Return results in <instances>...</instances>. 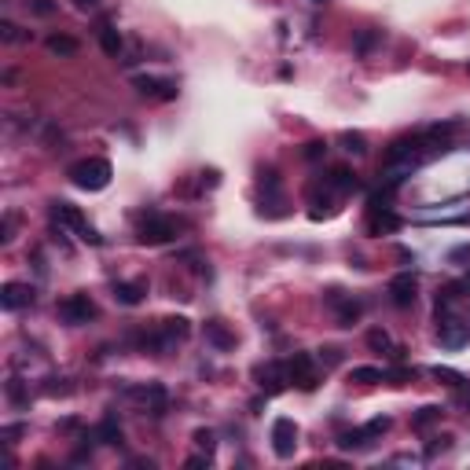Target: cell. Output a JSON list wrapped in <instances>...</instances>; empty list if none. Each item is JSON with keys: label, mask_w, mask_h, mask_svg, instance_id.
<instances>
[{"label": "cell", "mask_w": 470, "mask_h": 470, "mask_svg": "<svg viewBox=\"0 0 470 470\" xmlns=\"http://www.w3.org/2000/svg\"><path fill=\"white\" fill-rule=\"evenodd\" d=\"M77 48H81V44H77L74 37H67V34H52V37H48V52L59 56V59H74Z\"/></svg>", "instance_id": "4fadbf2b"}, {"label": "cell", "mask_w": 470, "mask_h": 470, "mask_svg": "<svg viewBox=\"0 0 470 470\" xmlns=\"http://www.w3.org/2000/svg\"><path fill=\"white\" fill-rule=\"evenodd\" d=\"M400 228V217H393L386 206H375V214H371V232H397Z\"/></svg>", "instance_id": "e0dca14e"}, {"label": "cell", "mask_w": 470, "mask_h": 470, "mask_svg": "<svg viewBox=\"0 0 470 470\" xmlns=\"http://www.w3.org/2000/svg\"><path fill=\"white\" fill-rule=\"evenodd\" d=\"M338 445H342V448H364L367 445V433L364 430H349V433L338 437Z\"/></svg>", "instance_id": "603a6c76"}, {"label": "cell", "mask_w": 470, "mask_h": 470, "mask_svg": "<svg viewBox=\"0 0 470 470\" xmlns=\"http://www.w3.org/2000/svg\"><path fill=\"white\" fill-rule=\"evenodd\" d=\"M331 184L338 188V191H353L356 184H360V181H356V173L353 169H346V166H338L334 173H331Z\"/></svg>", "instance_id": "44dd1931"}, {"label": "cell", "mask_w": 470, "mask_h": 470, "mask_svg": "<svg viewBox=\"0 0 470 470\" xmlns=\"http://www.w3.org/2000/svg\"><path fill=\"white\" fill-rule=\"evenodd\" d=\"M22 423H11V426H4V441H15V437H22Z\"/></svg>", "instance_id": "1f68e13d"}, {"label": "cell", "mask_w": 470, "mask_h": 470, "mask_svg": "<svg viewBox=\"0 0 470 470\" xmlns=\"http://www.w3.org/2000/svg\"><path fill=\"white\" fill-rule=\"evenodd\" d=\"M433 379H441V382H448V386H463V382H466L459 371H452V367H433Z\"/></svg>", "instance_id": "d4e9b609"}, {"label": "cell", "mask_w": 470, "mask_h": 470, "mask_svg": "<svg viewBox=\"0 0 470 470\" xmlns=\"http://www.w3.org/2000/svg\"><path fill=\"white\" fill-rule=\"evenodd\" d=\"M327 301H331V309L338 313V320H342V327H353V323L360 320V313H364V305H360V301L342 298L338 290H331V294H327Z\"/></svg>", "instance_id": "7c38bea8"}, {"label": "cell", "mask_w": 470, "mask_h": 470, "mask_svg": "<svg viewBox=\"0 0 470 470\" xmlns=\"http://www.w3.org/2000/svg\"><path fill=\"white\" fill-rule=\"evenodd\" d=\"M287 375H290V382H294L298 390H305V393L316 390V382H320L309 353H294V356H290V360H287Z\"/></svg>", "instance_id": "5b68a950"}, {"label": "cell", "mask_w": 470, "mask_h": 470, "mask_svg": "<svg viewBox=\"0 0 470 470\" xmlns=\"http://www.w3.org/2000/svg\"><path fill=\"white\" fill-rule=\"evenodd\" d=\"M195 445L202 452H214V430H195Z\"/></svg>", "instance_id": "f1b7e54d"}, {"label": "cell", "mask_w": 470, "mask_h": 470, "mask_svg": "<svg viewBox=\"0 0 470 470\" xmlns=\"http://www.w3.org/2000/svg\"><path fill=\"white\" fill-rule=\"evenodd\" d=\"M349 382H360V386H371V382H386V371H382V367H353Z\"/></svg>", "instance_id": "d6986e66"}, {"label": "cell", "mask_w": 470, "mask_h": 470, "mask_svg": "<svg viewBox=\"0 0 470 470\" xmlns=\"http://www.w3.org/2000/svg\"><path fill=\"white\" fill-rule=\"evenodd\" d=\"M386 430H390V419H371V423L364 426V433H367V441H371V437H379V433H386Z\"/></svg>", "instance_id": "484cf974"}, {"label": "cell", "mask_w": 470, "mask_h": 470, "mask_svg": "<svg viewBox=\"0 0 470 470\" xmlns=\"http://www.w3.org/2000/svg\"><path fill=\"white\" fill-rule=\"evenodd\" d=\"M206 338H209L214 346H221V349H232V346H235V334L224 327L221 320H209V323H206Z\"/></svg>", "instance_id": "5bb4252c"}, {"label": "cell", "mask_w": 470, "mask_h": 470, "mask_svg": "<svg viewBox=\"0 0 470 470\" xmlns=\"http://www.w3.org/2000/svg\"><path fill=\"white\" fill-rule=\"evenodd\" d=\"M96 437H100V441H103V445H118V441H122V426H118V423H115V419H110V415H107V419H103V423H100V426H96Z\"/></svg>", "instance_id": "ac0fdd59"}, {"label": "cell", "mask_w": 470, "mask_h": 470, "mask_svg": "<svg viewBox=\"0 0 470 470\" xmlns=\"http://www.w3.org/2000/svg\"><path fill=\"white\" fill-rule=\"evenodd\" d=\"M437 323H441V327H437V338H441V346H448V349H459V346L466 342L470 323H459V320H452V316L437 320Z\"/></svg>", "instance_id": "8fae6325"}, {"label": "cell", "mask_w": 470, "mask_h": 470, "mask_svg": "<svg viewBox=\"0 0 470 470\" xmlns=\"http://www.w3.org/2000/svg\"><path fill=\"white\" fill-rule=\"evenodd\" d=\"M0 305H4L8 313L26 309V305H34V287L30 283H4L0 287Z\"/></svg>", "instance_id": "ba28073f"}, {"label": "cell", "mask_w": 470, "mask_h": 470, "mask_svg": "<svg viewBox=\"0 0 470 470\" xmlns=\"http://www.w3.org/2000/svg\"><path fill=\"white\" fill-rule=\"evenodd\" d=\"M463 287H466V290H470V272H466V280H463Z\"/></svg>", "instance_id": "74e56055"}, {"label": "cell", "mask_w": 470, "mask_h": 470, "mask_svg": "<svg viewBox=\"0 0 470 470\" xmlns=\"http://www.w3.org/2000/svg\"><path fill=\"white\" fill-rule=\"evenodd\" d=\"M463 257H470V247H456V250H452V261H463Z\"/></svg>", "instance_id": "8d00e7d4"}, {"label": "cell", "mask_w": 470, "mask_h": 470, "mask_svg": "<svg viewBox=\"0 0 470 470\" xmlns=\"http://www.w3.org/2000/svg\"><path fill=\"white\" fill-rule=\"evenodd\" d=\"M176 235V224L169 217H148L140 224V242L143 247H158V242H169Z\"/></svg>", "instance_id": "8992f818"}, {"label": "cell", "mask_w": 470, "mask_h": 470, "mask_svg": "<svg viewBox=\"0 0 470 470\" xmlns=\"http://www.w3.org/2000/svg\"><path fill=\"white\" fill-rule=\"evenodd\" d=\"M206 463H209V452H206V456H191V459H188L184 466H188V470H202Z\"/></svg>", "instance_id": "d6a6232c"}, {"label": "cell", "mask_w": 470, "mask_h": 470, "mask_svg": "<svg viewBox=\"0 0 470 470\" xmlns=\"http://www.w3.org/2000/svg\"><path fill=\"white\" fill-rule=\"evenodd\" d=\"M371 44H375V34H360V41H356V52H367Z\"/></svg>", "instance_id": "e575fe53"}, {"label": "cell", "mask_w": 470, "mask_h": 470, "mask_svg": "<svg viewBox=\"0 0 470 470\" xmlns=\"http://www.w3.org/2000/svg\"><path fill=\"white\" fill-rule=\"evenodd\" d=\"M0 34H4V41H30V34H22V30L19 26H15V22H4V26H0Z\"/></svg>", "instance_id": "4316f807"}, {"label": "cell", "mask_w": 470, "mask_h": 470, "mask_svg": "<svg viewBox=\"0 0 470 470\" xmlns=\"http://www.w3.org/2000/svg\"><path fill=\"white\" fill-rule=\"evenodd\" d=\"M437 419H441V408H437V404H426V408H419V412H415L412 426H415V430H426V426L437 423Z\"/></svg>", "instance_id": "ffe728a7"}, {"label": "cell", "mask_w": 470, "mask_h": 470, "mask_svg": "<svg viewBox=\"0 0 470 470\" xmlns=\"http://www.w3.org/2000/svg\"><path fill=\"white\" fill-rule=\"evenodd\" d=\"M103 0H74V8H81V11H92V8H100Z\"/></svg>", "instance_id": "d590c367"}, {"label": "cell", "mask_w": 470, "mask_h": 470, "mask_svg": "<svg viewBox=\"0 0 470 470\" xmlns=\"http://www.w3.org/2000/svg\"><path fill=\"white\" fill-rule=\"evenodd\" d=\"M294 448H298V426H294V419L280 415L272 423V452L280 459H290V456H294Z\"/></svg>", "instance_id": "277c9868"}, {"label": "cell", "mask_w": 470, "mask_h": 470, "mask_svg": "<svg viewBox=\"0 0 470 470\" xmlns=\"http://www.w3.org/2000/svg\"><path fill=\"white\" fill-rule=\"evenodd\" d=\"M8 397H11V400H22V386H19V379H11V382H8Z\"/></svg>", "instance_id": "836d02e7"}, {"label": "cell", "mask_w": 470, "mask_h": 470, "mask_svg": "<svg viewBox=\"0 0 470 470\" xmlns=\"http://www.w3.org/2000/svg\"><path fill=\"white\" fill-rule=\"evenodd\" d=\"M59 320L70 323V327H77V323H89L96 320V301L89 294H70L59 301Z\"/></svg>", "instance_id": "3957f363"}, {"label": "cell", "mask_w": 470, "mask_h": 470, "mask_svg": "<svg viewBox=\"0 0 470 470\" xmlns=\"http://www.w3.org/2000/svg\"><path fill=\"white\" fill-rule=\"evenodd\" d=\"M257 382H261L265 397H275V393H283V390H287L290 375H287V367H283V364H265V367H257Z\"/></svg>", "instance_id": "30bf717a"}, {"label": "cell", "mask_w": 470, "mask_h": 470, "mask_svg": "<svg viewBox=\"0 0 470 470\" xmlns=\"http://www.w3.org/2000/svg\"><path fill=\"white\" fill-rule=\"evenodd\" d=\"M34 11L37 15H52L56 11V0H34Z\"/></svg>", "instance_id": "4dcf8cb0"}, {"label": "cell", "mask_w": 470, "mask_h": 470, "mask_svg": "<svg viewBox=\"0 0 470 470\" xmlns=\"http://www.w3.org/2000/svg\"><path fill=\"white\" fill-rule=\"evenodd\" d=\"M52 221H56V224H67V228H74V232H77L81 239H85V242H96V247L103 242L100 235H96V232L89 228V221L81 217V209H77V206H70V202H56V206H52Z\"/></svg>", "instance_id": "7a4b0ae2"}, {"label": "cell", "mask_w": 470, "mask_h": 470, "mask_svg": "<svg viewBox=\"0 0 470 470\" xmlns=\"http://www.w3.org/2000/svg\"><path fill=\"white\" fill-rule=\"evenodd\" d=\"M415 290H419L415 275L412 272H400V275H393V280H390V301L397 305V309H412V305H415Z\"/></svg>", "instance_id": "52a82bcc"}, {"label": "cell", "mask_w": 470, "mask_h": 470, "mask_svg": "<svg viewBox=\"0 0 470 470\" xmlns=\"http://www.w3.org/2000/svg\"><path fill=\"white\" fill-rule=\"evenodd\" d=\"M15 239V214H4V228H0V242Z\"/></svg>", "instance_id": "f546056e"}, {"label": "cell", "mask_w": 470, "mask_h": 470, "mask_svg": "<svg viewBox=\"0 0 470 470\" xmlns=\"http://www.w3.org/2000/svg\"><path fill=\"white\" fill-rule=\"evenodd\" d=\"M367 346H371V349H397V346L390 342V334L379 331V327H375V331H367Z\"/></svg>", "instance_id": "cb8c5ba5"}, {"label": "cell", "mask_w": 470, "mask_h": 470, "mask_svg": "<svg viewBox=\"0 0 470 470\" xmlns=\"http://www.w3.org/2000/svg\"><path fill=\"white\" fill-rule=\"evenodd\" d=\"M342 148H346L349 155H364V151H367V140H364L360 133H342Z\"/></svg>", "instance_id": "7402d4cb"}, {"label": "cell", "mask_w": 470, "mask_h": 470, "mask_svg": "<svg viewBox=\"0 0 470 470\" xmlns=\"http://www.w3.org/2000/svg\"><path fill=\"white\" fill-rule=\"evenodd\" d=\"M313 4H327V0H313Z\"/></svg>", "instance_id": "f35d334b"}, {"label": "cell", "mask_w": 470, "mask_h": 470, "mask_svg": "<svg viewBox=\"0 0 470 470\" xmlns=\"http://www.w3.org/2000/svg\"><path fill=\"white\" fill-rule=\"evenodd\" d=\"M323 151H327V143H323V140H313V143H305V158H309V162H316V158H323Z\"/></svg>", "instance_id": "83f0119b"}, {"label": "cell", "mask_w": 470, "mask_h": 470, "mask_svg": "<svg viewBox=\"0 0 470 470\" xmlns=\"http://www.w3.org/2000/svg\"><path fill=\"white\" fill-rule=\"evenodd\" d=\"M133 89L148 100H176V85L173 81H162V77H133Z\"/></svg>", "instance_id": "9c48e42d"}, {"label": "cell", "mask_w": 470, "mask_h": 470, "mask_svg": "<svg viewBox=\"0 0 470 470\" xmlns=\"http://www.w3.org/2000/svg\"><path fill=\"white\" fill-rule=\"evenodd\" d=\"M143 283H115V301H122V305H140L143 301Z\"/></svg>", "instance_id": "2e32d148"}, {"label": "cell", "mask_w": 470, "mask_h": 470, "mask_svg": "<svg viewBox=\"0 0 470 470\" xmlns=\"http://www.w3.org/2000/svg\"><path fill=\"white\" fill-rule=\"evenodd\" d=\"M70 181L81 188V191H103L110 184V176H115V169H110L107 158H81L70 166Z\"/></svg>", "instance_id": "6da1fadb"}, {"label": "cell", "mask_w": 470, "mask_h": 470, "mask_svg": "<svg viewBox=\"0 0 470 470\" xmlns=\"http://www.w3.org/2000/svg\"><path fill=\"white\" fill-rule=\"evenodd\" d=\"M100 48L110 56V59H118L122 56V48H125V41H122V34L115 26H100Z\"/></svg>", "instance_id": "9a60e30c"}]
</instances>
